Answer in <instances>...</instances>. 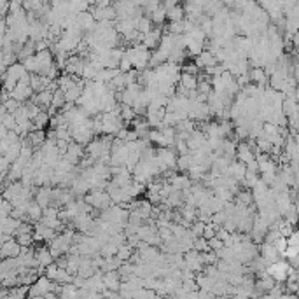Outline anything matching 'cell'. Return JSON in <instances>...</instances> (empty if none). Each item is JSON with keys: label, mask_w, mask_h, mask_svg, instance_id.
<instances>
[{"label": "cell", "mask_w": 299, "mask_h": 299, "mask_svg": "<svg viewBox=\"0 0 299 299\" xmlns=\"http://www.w3.org/2000/svg\"><path fill=\"white\" fill-rule=\"evenodd\" d=\"M56 289H58V287L55 285V282H53L51 278L46 275V277H39L37 280L33 282L32 287H30L28 294L32 296V298H46L49 292L56 291Z\"/></svg>", "instance_id": "cell-1"}, {"label": "cell", "mask_w": 299, "mask_h": 299, "mask_svg": "<svg viewBox=\"0 0 299 299\" xmlns=\"http://www.w3.org/2000/svg\"><path fill=\"white\" fill-rule=\"evenodd\" d=\"M292 270H294V268H292L287 261H284V259H280V261L277 262H271V264H268V268H266V271L271 275V278H273L275 282H285L291 277Z\"/></svg>", "instance_id": "cell-2"}, {"label": "cell", "mask_w": 299, "mask_h": 299, "mask_svg": "<svg viewBox=\"0 0 299 299\" xmlns=\"http://www.w3.org/2000/svg\"><path fill=\"white\" fill-rule=\"evenodd\" d=\"M111 194H105V192L98 191V189H93L91 194L86 196V203L93 208H100V210H105V208L111 207Z\"/></svg>", "instance_id": "cell-3"}, {"label": "cell", "mask_w": 299, "mask_h": 299, "mask_svg": "<svg viewBox=\"0 0 299 299\" xmlns=\"http://www.w3.org/2000/svg\"><path fill=\"white\" fill-rule=\"evenodd\" d=\"M21 243L18 240H14V237L2 243V257H18L21 254Z\"/></svg>", "instance_id": "cell-4"}, {"label": "cell", "mask_w": 299, "mask_h": 299, "mask_svg": "<svg viewBox=\"0 0 299 299\" xmlns=\"http://www.w3.org/2000/svg\"><path fill=\"white\" fill-rule=\"evenodd\" d=\"M163 37H161V30L156 28V30H149L147 33H144V37H142V42H144L145 48L152 49V48H159L161 44Z\"/></svg>", "instance_id": "cell-5"}, {"label": "cell", "mask_w": 299, "mask_h": 299, "mask_svg": "<svg viewBox=\"0 0 299 299\" xmlns=\"http://www.w3.org/2000/svg\"><path fill=\"white\" fill-rule=\"evenodd\" d=\"M35 257H37L39 266H42L46 270H48V266H51L53 261H55V255H53L49 247H39L37 250H35Z\"/></svg>", "instance_id": "cell-6"}, {"label": "cell", "mask_w": 299, "mask_h": 299, "mask_svg": "<svg viewBox=\"0 0 299 299\" xmlns=\"http://www.w3.org/2000/svg\"><path fill=\"white\" fill-rule=\"evenodd\" d=\"M196 65H198V68H210V66L217 65V56H215V53H210V51H203L199 53L198 58H196Z\"/></svg>", "instance_id": "cell-7"}, {"label": "cell", "mask_w": 299, "mask_h": 299, "mask_svg": "<svg viewBox=\"0 0 299 299\" xmlns=\"http://www.w3.org/2000/svg\"><path fill=\"white\" fill-rule=\"evenodd\" d=\"M237 152H238V159H241V163H245V165H252V163L255 161L254 154H252V149L248 147V145L245 144L238 145Z\"/></svg>", "instance_id": "cell-8"}, {"label": "cell", "mask_w": 299, "mask_h": 299, "mask_svg": "<svg viewBox=\"0 0 299 299\" xmlns=\"http://www.w3.org/2000/svg\"><path fill=\"white\" fill-rule=\"evenodd\" d=\"M180 86H184V88L189 89V91L196 89V88H198V81H196V75L194 74H189V72L182 74L180 75Z\"/></svg>", "instance_id": "cell-9"}, {"label": "cell", "mask_w": 299, "mask_h": 299, "mask_svg": "<svg viewBox=\"0 0 299 299\" xmlns=\"http://www.w3.org/2000/svg\"><path fill=\"white\" fill-rule=\"evenodd\" d=\"M33 122H35V128L42 129V126H46L49 122V114L46 111H41V112H39L37 118L33 119Z\"/></svg>", "instance_id": "cell-10"}, {"label": "cell", "mask_w": 299, "mask_h": 299, "mask_svg": "<svg viewBox=\"0 0 299 299\" xmlns=\"http://www.w3.org/2000/svg\"><path fill=\"white\" fill-rule=\"evenodd\" d=\"M129 254H131V250H129V247H126V245H121L119 247V250H118V257L121 259V261H124V259H128L129 257Z\"/></svg>", "instance_id": "cell-11"}]
</instances>
